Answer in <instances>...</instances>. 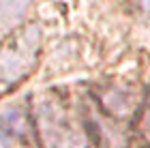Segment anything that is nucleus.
Here are the masks:
<instances>
[{"label": "nucleus", "mask_w": 150, "mask_h": 148, "mask_svg": "<svg viewBox=\"0 0 150 148\" xmlns=\"http://www.w3.org/2000/svg\"><path fill=\"white\" fill-rule=\"evenodd\" d=\"M0 148H13V137L4 131H0Z\"/></svg>", "instance_id": "f257e3e1"}, {"label": "nucleus", "mask_w": 150, "mask_h": 148, "mask_svg": "<svg viewBox=\"0 0 150 148\" xmlns=\"http://www.w3.org/2000/svg\"><path fill=\"white\" fill-rule=\"evenodd\" d=\"M144 133L150 137V105H148V112H146V116H144Z\"/></svg>", "instance_id": "f03ea898"}]
</instances>
